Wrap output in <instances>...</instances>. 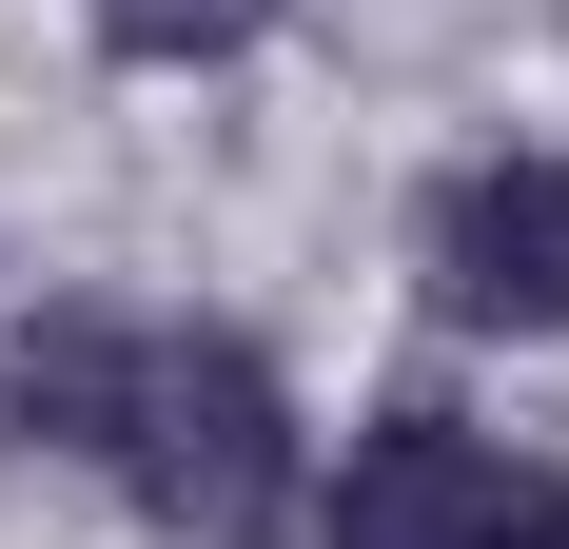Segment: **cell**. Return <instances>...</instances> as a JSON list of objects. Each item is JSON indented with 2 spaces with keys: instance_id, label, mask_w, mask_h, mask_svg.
<instances>
[{
  "instance_id": "cell-1",
  "label": "cell",
  "mask_w": 569,
  "mask_h": 549,
  "mask_svg": "<svg viewBox=\"0 0 569 549\" xmlns=\"http://www.w3.org/2000/svg\"><path fill=\"white\" fill-rule=\"evenodd\" d=\"M315 392L256 315H197L158 295L138 315V392H118V451H99V510L158 549H315Z\"/></svg>"
},
{
  "instance_id": "cell-4",
  "label": "cell",
  "mask_w": 569,
  "mask_h": 549,
  "mask_svg": "<svg viewBox=\"0 0 569 549\" xmlns=\"http://www.w3.org/2000/svg\"><path fill=\"white\" fill-rule=\"evenodd\" d=\"M138 315H158V295H118V274H40V295L0 315V471H79V491H99L118 392H138Z\"/></svg>"
},
{
  "instance_id": "cell-3",
  "label": "cell",
  "mask_w": 569,
  "mask_h": 549,
  "mask_svg": "<svg viewBox=\"0 0 569 549\" xmlns=\"http://www.w3.org/2000/svg\"><path fill=\"white\" fill-rule=\"evenodd\" d=\"M393 295L432 353H569V138H452L393 197Z\"/></svg>"
},
{
  "instance_id": "cell-2",
  "label": "cell",
  "mask_w": 569,
  "mask_h": 549,
  "mask_svg": "<svg viewBox=\"0 0 569 549\" xmlns=\"http://www.w3.org/2000/svg\"><path fill=\"white\" fill-rule=\"evenodd\" d=\"M315 549H569V451L471 373H373L315 432Z\"/></svg>"
},
{
  "instance_id": "cell-5",
  "label": "cell",
  "mask_w": 569,
  "mask_h": 549,
  "mask_svg": "<svg viewBox=\"0 0 569 549\" xmlns=\"http://www.w3.org/2000/svg\"><path fill=\"white\" fill-rule=\"evenodd\" d=\"M79 20V59H118V79H236V59L295 40V0H59Z\"/></svg>"
}]
</instances>
